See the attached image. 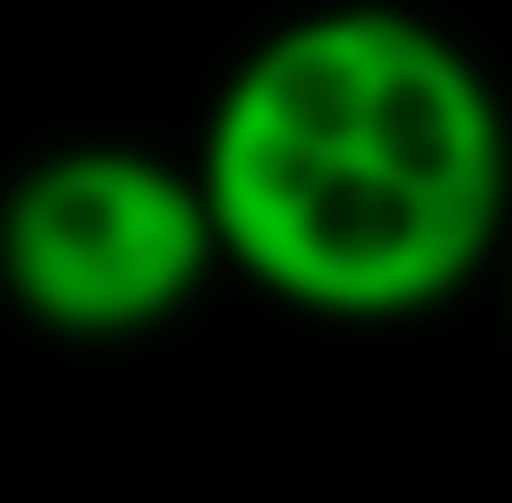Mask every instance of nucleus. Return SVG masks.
Here are the masks:
<instances>
[{
  "instance_id": "f257e3e1",
  "label": "nucleus",
  "mask_w": 512,
  "mask_h": 503,
  "mask_svg": "<svg viewBox=\"0 0 512 503\" xmlns=\"http://www.w3.org/2000/svg\"><path fill=\"white\" fill-rule=\"evenodd\" d=\"M219 266L323 323H408L512 238L503 95L437 19L332 0L219 76L190 162Z\"/></svg>"
},
{
  "instance_id": "f03ea898",
  "label": "nucleus",
  "mask_w": 512,
  "mask_h": 503,
  "mask_svg": "<svg viewBox=\"0 0 512 503\" xmlns=\"http://www.w3.org/2000/svg\"><path fill=\"white\" fill-rule=\"evenodd\" d=\"M219 276V228L190 162L67 143L0 190V295L67 342H133Z\"/></svg>"
},
{
  "instance_id": "7ed1b4c3",
  "label": "nucleus",
  "mask_w": 512,
  "mask_h": 503,
  "mask_svg": "<svg viewBox=\"0 0 512 503\" xmlns=\"http://www.w3.org/2000/svg\"><path fill=\"white\" fill-rule=\"evenodd\" d=\"M503 304H512V238H503Z\"/></svg>"
}]
</instances>
